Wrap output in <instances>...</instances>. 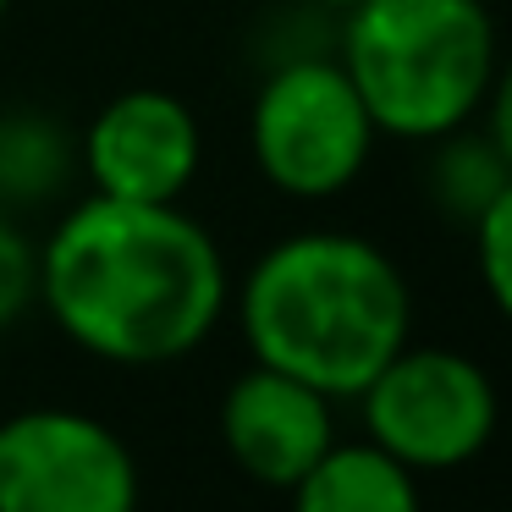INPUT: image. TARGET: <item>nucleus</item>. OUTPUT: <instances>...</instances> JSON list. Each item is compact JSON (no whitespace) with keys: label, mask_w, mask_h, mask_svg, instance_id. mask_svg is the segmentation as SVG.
<instances>
[{"label":"nucleus","mask_w":512,"mask_h":512,"mask_svg":"<svg viewBox=\"0 0 512 512\" xmlns=\"http://www.w3.org/2000/svg\"><path fill=\"white\" fill-rule=\"evenodd\" d=\"M39 298L105 364H171L215 331L226 265L215 237L177 204L94 193L39 254Z\"/></svg>","instance_id":"obj_1"},{"label":"nucleus","mask_w":512,"mask_h":512,"mask_svg":"<svg viewBox=\"0 0 512 512\" xmlns=\"http://www.w3.org/2000/svg\"><path fill=\"white\" fill-rule=\"evenodd\" d=\"M248 353L325 397H358L408 347L413 298L375 243L347 232H298L243 276L237 298Z\"/></svg>","instance_id":"obj_2"},{"label":"nucleus","mask_w":512,"mask_h":512,"mask_svg":"<svg viewBox=\"0 0 512 512\" xmlns=\"http://www.w3.org/2000/svg\"><path fill=\"white\" fill-rule=\"evenodd\" d=\"M342 72L380 133L430 144L485 105L496 23L485 0H358L342 23Z\"/></svg>","instance_id":"obj_3"},{"label":"nucleus","mask_w":512,"mask_h":512,"mask_svg":"<svg viewBox=\"0 0 512 512\" xmlns=\"http://www.w3.org/2000/svg\"><path fill=\"white\" fill-rule=\"evenodd\" d=\"M380 127L369 122L342 61L292 56L259 83L248 149L270 188L287 199H336L369 166Z\"/></svg>","instance_id":"obj_4"},{"label":"nucleus","mask_w":512,"mask_h":512,"mask_svg":"<svg viewBox=\"0 0 512 512\" xmlns=\"http://www.w3.org/2000/svg\"><path fill=\"white\" fill-rule=\"evenodd\" d=\"M369 441L413 474L463 468L496 435V386L468 353L402 347L364 391Z\"/></svg>","instance_id":"obj_5"},{"label":"nucleus","mask_w":512,"mask_h":512,"mask_svg":"<svg viewBox=\"0 0 512 512\" xmlns=\"http://www.w3.org/2000/svg\"><path fill=\"white\" fill-rule=\"evenodd\" d=\"M0 512H138V463L78 408H23L0 424Z\"/></svg>","instance_id":"obj_6"},{"label":"nucleus","mask_w":512,"mask_h":512,"mask_svg":"<svg viewBox=\"0 0 512 512\" xmlns=\"http://www.w3.org/2000/svg\"><path fill=\"white\" fill-rule=\"evenodd\" d=\"M199 116L166 89H127L94 116L83 166L94 188L133 204H177L199 177Z\"/></svg>","instance_id":"obj_7"},{"label":"nucleus","mask_w":512,"mask_h":512,"mask_svg":"<svg viewBox=\"0 0 512 512\" xmlns=\"http://www.w3.org/2000/svg\"><path fill=\"white\" fill-rule=\"evenodd\" d=\"M221 441L248 479L270 490H292L336 446L331 397L309 380L254 364L232 380L221 402Z\"/></svg>","instance_id":"obj_8"},{"label":"nucleus","mask_w":512,"mask_h":512,"mask_svg":"<svg viewBox=\"0 0 512 512\" xmlns=\"http://www.w3.org/2000/svg\"><path fill=\"white\" fill-rule=\"evenodd\" d=\"M292 512H424L419 479L375 441L331 446L292 485Z\"/></svg>","instance_id":"obj_9"},{"label":"nucleus","mask_w":512,"mask_h":512,"mask_svg":"<svg viewBox=\"0 0 512 512\" xmlns=\"http://www.w3.org/2000/svg\"><path fill=\"white\" fill-rule=\"evenodd\" d=\"M430 144H435V155H430V171H424V188H430L435 210L474 226L479 215H485V204L512 182V166L501 160V149L490 144V133H463V127H452V133L430 138Z\"/></svg>","instance_id":"obj_10"},{"label":"nucleus","mask_w":512,"mask_h":512,"mask_svg":"<svg viewBox=\"0 0 512 512\" xmlns=\"http://www.w3.org/2000/svg\"><path fill=\"white\" fill-rule=\"evenodd\" d=\"M61 177H67V138L56 127L34 122V116H17L0 127V193L39 199Z\"/></svg>","instance_id":"obj_11"},{"label":"nucleus","mask_w":512,"mask_h":512,"mask_svg":"<svg viewBox=\"0 0 512 512\" xmlns=\"http://www.w3.org/2000/svg\"><path fill=\"white\" fill-rule=\"evenodd\" d=\"M474 259L479 281L496 298V309L512 320V182L485 204V215L474 221Z\"/></svg>","instance_id":"obj_12"},{"label":"nucleus","mask_w":512,"mask_h":512,"mask_svg":"<svg viewBox=\"0 0 512 512\" xmlns=\"http://www.w3.org/2000/svg\"><path fill=\"white\" fill-rule=\"evenodd\" d=\"M39 298V254L23 243V232L0 221V331Z\"/></svg>","instance_id":"obj_13"},{"label":"nucleus","mask_w":512,"mask_h":512,"mask_svg":"<svg viewBox=\"0 0 512 512\" xmlns=\"http://www.w3.org/2000/svg\"><path fill=\"white\" fill-rule=\"evenodd\" d=\"M485 105H490V127H485V133H490V144L501 149V160L512 166V67L490 78Z\"/></svg>","instance_id":"obj_14"},{"label":"nucleus","mask_w":512,"mask_h":512,"mask_svg":"<svg viewBox=\"0 0 512 512\" xmlns=\"http://www.w3.org/2000/svg\"><path fill=\"white\" fill-rule=\"evenodd\" d=\"M314 6H325V12H347V6H358V0H314Z\"/></svg>","instance_id":"obj_15"},{"label":"nucleus","mask_w":512,"mask_h":512,"mask_svg":"<svg viewBox=\"0 0 512 512\" xmlns=\"http://www.w3.org/2000/svg\"><path fill=\"white\" fill-rule=\"evenodd\" d=\"M6 6H12V0H0V17H6Z\"/></svg>","instance_id":"obj_16"}]
</instances>
